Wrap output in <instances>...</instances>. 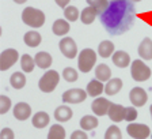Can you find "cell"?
<instances>
[{
	"label": "cell",
	"instance_id": "1",
	"mask_svg": "<svg viewBox=\"0 0 152 139\" xmlns=\"http://www.w3.org/2000/svg\"><path fill=\"white\" fill-rule=\"evenodd\" d=\"M101 23L111 35H120L132 27L136 19V8L130 0L110 1L107 8L99 14Z\"/></svg>",
	"mask_w": 152,
	"mask_h": 139
},
{
	"label": "cell",
	"instance_id": "37",
	"mask_svg": "<svg viewBox=\"0 0 152 139\" xmlns=\"http://www.w3.org/2000/svg\"><path fill=\"white\" fill-rule=\"evenodd\" d=\"M71 139H88V136L84 132V130H77V131H73L72 132Z\"/></svg>",
	"mask_w": 152,
	"mask_h": 139
},
{
	"label": "cell",
	"instance_id": "19",
	"mask_svg": "<svg viewBox=\"0 0 152 139\" xmlns=\"http://www.w3.org/2000/svg\"><path fill=\"white\" fill-rule=\"evenodd\" d=\"M34 60H35V64L42 70L49 68V67L52 66V63H53V59H52V56L48 53V52H38V53L35 55Z\"/></svg>",
	"mask_w": 152,
	"mask_h": 139
},
{
	"label": "cell",
	"instance_id": "31",
	"mask_svg": "<svg viewBox=\"0 0 152 139\" xmlns=\"http://www.w3.org/2000/svg\"><path fill=\"white\" fill-rule=\"evenodd\" d=\"M87 3L91 7H94V8L98 11V15H99V14H102L104 10L107 8L110 1H109V0H87Z\"/></svg>",
	"mask_w": 152,
	"mask_h": 139
},
{
	"label": "cell",
	"instance_id": "40",
	"mask_svg": "<svg viewBox=\"0 0 152 139\" xmlns=\"http://www.w3.org/2000/svg\"><path fill=\"white\" fill-rule=\"evenodd\" d=\"M132 3H139V1H141V0H130Z\"/></svg>",
	"mask_w": 152,
	"mask_h": 139
},
{
	"label": "cell",
	"instance_id": "41",
	"mask_svg": "<svg viewBox=\"0 0 152 139\" xmlns=\"http://www.w3.org/2000/svg\"><path fill=\"white\" fill-rule=\"evenodd\" d=\"M149 112H151V117H152V105L149 106Z\"/></svg>",
	"mask_w": 152,
	"mask_h": 139
},
{
	"label": "cell",
	"instance_id": "22",
	"mask_svg": "<svg viewBox=\"0 0 152 139\" xmlns=\"http://www.w3.org/2000/svg\"><path fill=\"white\" fill-rule=\"evenodd\" d=\"M96 15H98V11H96L94 7L88 6L80 13V21H82L84 25H91V23L95 21Z\"/></svg>",
	"mask_w": 152,
	"mask_h": 139
},
{
	"label": "cell",
	"instance_id": "4",
	"mask_svg": "<svg viewBox=\"0 0 152 139\" xmlns=\"http://www.w3.org/2000/svg\"><path fill=\"white\" fill-rule=\"evenodd\" d=\"M96 63V52L87 48L83 49L77 57V66L82 72H90Z\"/></svg>",
	"mask_w": 152,
	"mask_h": 139
},
{
	"label": "cell",
	"instance_id": "23",
	"mask_svg": "<svg viewBox=\"0 0 152 139\" xmlns=\"http://www.w3.org/2000/svg\"><path fill=\"white\" fill-rule=\"evenodd\" d=\"M95 76H96V79L98 81H101V82H107V81H110L111 78V70L110 67L107 66V64H99V66H96V68H95Z\"/></svg>",
	"mask_w": 152,
	"mask_h": 139
},
{
	"label": "cell",
	"instance_id": "32",
	"mask_svg": "<svg viewBox=\"0 0 152 139\" xmlns=\"http://www.w3.org/2000/svg\"><path fill=\"white\" fill-rule=\"evenodd\" d=\"M63 78L65 79L66 82H76L79 75H77V71L72 67H66L63 70Z\"/></svg>",
	"mask_w": 152,
	"mask_h": 139
},
{
	"label": "cell",
	"instance_id": "35",
	"mask_svg": "<svg viewBox=\"0 0 152 139\" xmlns=\"http://www.w3.org/2000/svg\"><path fill=\"white\" fill-rule=\"evenodd\" d=\"M137 119V111L134 106H128L125 108V120L129 121V123H132V121H134Z\"/></svg>",
	"mask_w": 152,
	"mask_h": 139
},
{
	"label": "cell",
	"instance_id": "43",
	"mask_svg": "<svg viewBox=\"0 0 152 139\" xmlns=\"http://www.w3.org/2000/svg\"><path fill=\"white\" fill-rule=\"evenodd\" d=\"M151 138H152V132H151Z\"/></svg>",
	"mask_w": 152,
	"mask_h": 139
},
{
	"label": "cell",
	"instance_id": "36",
	"mask_svg": "<svg viewBox=\"0 0 152 139\" xmlns=\"http://www.w3.org/2000/svg\"><path fill=\"white\" fill-rule=\"evenodd\" d=\"M0 139H15V134H14V131L11 128L6 127L0 132Z\"/></svg>",
	"mask_w": 152,
	"mask_h": 139
},
{
	"label": "cell",
	"instance_id": "7",
	"mask_svg": "<svg viewBox=\"0 0 152 139\" xmlns=\"http://www.w3.org/2000/svg\"><path fill=\"white\" fill-rule=\"evenodd\" d=\"M19 53L16 49H6L0 55V70L1 71H7L10 67H12L14 64L18 61Z\"/></svg>",
	"mask_w": 152,
	"mask_h": 139
},
{
	"label": "cell",
	"instance_id": "14",
	"mask_svg": "<svg viewBox=\"0 0 152 139\" xmlns=\"http://www.w3.org/2000/svg\"><path fill=\"white\" fill-rule=\"evenodd\" d=\"M139 56L142 60H152V40L145 37L139 45Z\"/></svg>",
	"mask_w": 152,
	"mask_h": 139
},
{
	"label": "cell",
	"instance_id": "20",
	"mask_svg": "<svg viewBox=\"0 0 152 139\" xmlns=\"http://www.w3.org/2000/svg\"><path fill=\"white\" fill-rule=\"evenodd\" d=\"M49 121H50V117L46 112H37L31 119V124L35 128H45L49 124Z\"/></svg>",
	"mask_w": 152,
	"mask_h": 139
},
{
	"label": "cell",
	"instance_id": "25",
	"mask_svg": "<svg viewBox=\"0 0 152 139\" xmlns=\"http://www.w3.org/2000/svg\"><path fill=\"white\" fill-rule=\"evenodd\" d=\"M41 41H42L41 34H39L38 32L31 30V32H27L25 34V44L27 45V47H30V48L38 47V45L41 44Z\"/></svg>",
	"mask_w": 152,
	"mask_h": 139
},
{
	"label": "cell",
	"instance_id": "3",
	"mask_svg": "<svg viewBox=\"0 0 152 139\" xmlns=\"http://www.w3.org/2000/svg\"><path fill=\"white\" fill-rule=\"evenodd\" d=\"M58 82H60V75H58V72L54 71V70H49V71H46V72L41 76L39 82H38V87L44 93H50L56 89Z\"/></svg>",
	"mask_w": 152,
	"mask_h": 139
},
{
	"label": "cell",
	"instance_id": "28",
	"mask_svg": "<svg viewBox=\"0 0 152 139\" xmlns=\"http://www.w3.org/2000/svg\"><path fill=\"white\" fill-rule=\"evenodd\" d=\"M48 139H65V130L60 124H53L48 132Z\"/></svg>",
	"mask_w": 152,
	"mask_h": 139
},
{
	"label": "cell",
	"instance_id": "8",
	"mask_svg": "<svg viewBox=\"0 0 152 139\" xmlns=\"http://www.w3.org/2000/svg\"><path fill=\"white\" fill-rule=\"evenodd\" d=\"M87 98V92L82 89H69L63 93V102L66 104H80Z\"/></svg>",
	"mask_w": 152,
	"mask_h": 139
},
{
	"label": "cell",
	"instance_id": "27",
	"mask_svg": "<svg viewBox=\"0 0 152 139\" xmlns=\"http://www.w3.org/2000/svg\"><path fill=\"white\" fill-rule=\"evenodd\" d=\"M10 83H11V86H12L14 89H22V87H25V85H26V76H25V74L20 72V71L14 72L12 75H11V78H10Z\"/></svg>",
	"mask_w": 152,
	"mask_h": 139
},
{
	"label": "cell",
	"instance_id": "13",
	"mask_svg": "<svg viewBox=\"0 0 152 139\" xmlns=\"http://www.w3.org/2000/svg\"><path fill=\"white\" fill-rule=\"evenodd\" d=\"M107 116L114 123H120V121L125 120V106L118 104H111L110 108H109Z\"/></svg>",
	"mask_w": 152,
	"mask_h": 139
},
{
	"label": "cell",
	"instance_id": "30",
	"mask_svg": "<svg viewBox=\"0 0 152 139\" xmlns=\"http://www.w3.org/2000/svg\"><path fill=\"white\" fill-rule=\"evenodd\" d=\"M64 16L68 22H75L77 21V18H80V13L75 6H68L66 8H64Z\"/></svg>",
	"mask_w": 152,
	"mask_h": 139
},
{
	"label": "cell",
	"instance_id": "12",
	"mask_svg": "<svg viewBox=\"0 0 152 139\" xmlns=\"http://www.w3.org/2000/svg\"><path fill=\"white\" fill-rule=\"evenodd\" d=\"M12 112H14L15 119H18V120H27L28 117H30V115H31V108H30L28 104H26V102H18L14 106Z\"/></svg>",
	"mask_w": 152,
	"mask_h": 139
},
{
	"label": "cell",
	"instance_id": "11",
	"mask_svg": "<svg viewBox=\"0 0 152 139\" xmlns=\"http://www.w3.org/2000/svg\"><path fill=\"white\" fill-rule=\"evenodd\" d=\"M110 105H111V102L109 101L107 98L96 97L91 104V109L96 116H104V115H107Z\"/></svg>",
	"mask_w": 152,
	"mask_h": 139
},
{
	"label": "cell",
	"instance_id": "38",
	"mask_svg": "<svg viewBox=\"0 0 152 139\" xmlns=\"http://www.w3.org/2000/svg\"><path fill=\"white\" fill-rule=\"evenodd\" d=\"M71 0H56V4L58 7H61V8H66L68 7V4H69Z\"/></svg>",
	"mask_w": 152,
	"mask_h": 139
},
{
	"label": "cell",
	"instance_id": "17",
	"mask_svg": "<svg viewBox=\"0 0 152 139\" xmlns=\"http://www.w3.org/2000/svg\"><path fill=\"white\" fill-rule=\"evenodd\" d=\"M69 22L66 21V19H57V21H54L53 26H52V30H53V33L56 35H58V37H61V35H65L66 33L69 32Z\"/></svg>",
	"mask_w": 152,
	"mask_h": 139
},
{
	"label": "cell",
	"instance_id": "6",
	"mask_svg": "<svg viewBox=\"0 0 152 139\" xmlns=\"http://www.w3.org/2000/svg\"><path fill=\"white\" fill-rule=\"evenodd\" d=\"M126 132L129 136L134 139H147L151 136V130L149 127L141 123H130L126 127Z\"/></svg>",
	"mask_w": 152,
	"mask_h": 139
},
{
	"label": "cell",
	"instance_id": "29",
	"mask_svg": "<svg viewBox=\"0 0 152 139\" xmlns=\"http://www.w3.org/2000/svg\"><path fill=\"white\" fill-rule=\"evenodd\" d=\"M34 66H37V64H35V60L30 55L25 53L20 57V67H22L23 72H31L34 70Z\"/></svg>",
	"mask_w": 152,
	"mask_h": 139
},
{
	"label": "cell",
	"instance_id": "26",
	"mask_svg": "<svg viewBox=\"0 0 152 139\" xmlns=\"http://www.w3.org/2000/svg\"><path fill=\"white\" fill-rule=\"evenodd\" d=\"M80 127L84 131L94 130V128L98 127V119L95 116H91V115H86V116L82 117V120H80Z\"/></svg>",
	"mask_w": 152,
	"mask_h": 139
},
{
	"label": "cell",
	"instance_id": "24",
	"mask_svg": "<svg viewBox=\"0 0 152 139\" xmlns=\"http://www.w3.org/2000/svg\"><path fill=\"white\" fill-rule=\"evenodd\" d=\"M98 53H99V56L103 57V59H107V57L113 56L114 55V44L111 41H109V40L102 41L98 47Z\"/></svg>",
	"mask_w": 152,
	"mask_h": 139
},
{
	"label": "cell",
	"instance_id": "18",
	"mask_svg": "<svg viewBox=\"0 0 152 139\" xmlns=\"http://www.w3.org/2000/svg\"><path fill=\"white\" fill-rule=\"evenodd\" d=\"M72 109L69 106H66V105H61V106L56 108V111H54V119L57 121H60V123H64V121H68L72 117Z\"/></svg>",
	"mask_w": 152,
	"mask_h": 139
},
{
	"label": "cell",
	"instance_id": "15",
	"mask_svg": "<svg viewBox=\"0 0 152 139\" xmlns=\"http://www.w3.org/2000/svg\"><path fill=\"white\" fill-rule=\"evenodd\" d=\"M111 60H113V63L117 67L125 68V67H128L130 64V56L125 51H117L114 52V55L111 56Z\"/></svg>",
	"mask_w": 152,
	"mask_h": 139
},
{
	"label": "cell",
	"instance_id": "5",
	"mask_svg": "<svg viewBox=\"0 0 152 139\" xmlns=\"http://www.w3.org/2000/svg\"><path fill=\"white\" fill-rule=\"evenodd\" d=\"M130 75H132L133 81H136V82H144V81H148L149 76H151V68L142 60L137 59V60L132 61Z\"/></svg>",
	"mask_w": 152,
	"mask_h": 139
},
{
	"label": "cell",
	"instance_id": "42",
	"mask_svg": "<svg viewBox=\"0 0 152 139\" xmlns=\"http://www.w3.org/2000/svg\"><path fill=\"white\" fill-rule=\"evenodd\" d=\"M110 1H120V0H110Z\"/></svg>",
	"mask_w": 152,
	"mask_h": 139
},
{
	"label": "cell",
	"instance_id": "9",
	"mask_svg": "<svg viewBox=\"0 0 152 139\" xmlns=\"http://www.w3.org/2000/svg\"><path fill=\"white\" fill-rule=\"evenodd\" d=\"M61 53L66 57V59H75L77 55V47H76L75 41L71 37H64L61 38L60 44H58Z\"/></svg>",
	"mask_w": 152,
	"mask_h": 139
},
{
	"label": "cell",
	"instance_id": "10",
	"mask_svg": "<svg viewBox=\"0 0 152 139\" xmlns=\"http://www.w3.org/2000/svg\"><path fill=\"white\" fill-rule=\"evenodd\" d=\"M129 100L133 106H144L148 100V94L142 87H133L129 92Z\"/></svg>",
	"mask_w": 152,
	"mask_h": 139
},
{
	"label": "cell",
	"instance_id": "34",
	"mask_svg": "<svg viewBox=\"0 0 152 139\" xmlns=\"http://www.w3.org/2000/svg\"><path fill=\"white\" fill-rule=\"evenodd\" d=\"M11 108V100L7 95H0V113L4 115L10 111Z\"/></svg>",
	"mask_w": 152,
	"mask_h": 139
},
{
	"label": "cell",
	"instance_id": "16",
	"mask_svg": "<svg viewBox=\"0 0 152 139\" xmlns=\"http://www.w3.org/2000/svg\"><path fill=\"white\" fill-rule=\"evenodd\" d=\"M86 92H87L88 95H91V97H99L104 92V86L101 81L92 79V81L88 82V85H87V90Z\"/></svg>",
	"mask_w": 152,
	"mask_h": 139
},
{
	"label": "cell",
	"instance_id": "39",
	"mask_svg": "<svg viewBox=\"0 0 152 139\" xmlns=\"http://www.w3.org/2000/svg\"><path fill=\"white\" fill-rule=\"evenodd\" d=\"M14 1H15L16 4H23V3H26L27 0H14Z\"/></svg>",
	"mask_w": 152,
	"mask_h": 139
},
{
	"label": "cell",
	"instance_id": "21",
	"mask_svg": "<svg viewBox=\"0 0 152 139\" xmlns=\"http://www.w3.org/2000/svg\"><path fill=\"white\" fill-rule=\"evenodd\" d=\"M121 89H122V81L120 78H113L107 81V83L104 85V93L107 95H114L117 94Z\"/></svg>",
	"mask_w": 152,
	"mask_h": 139
},
{
	"label": "cell",
	"instance_id": "33",
	"mask_svg": "<svg viewBox=\"0 0 152 139\" xmlns=\"http://www.w3.org/2000/svg\"><path fill=\"white\" fill-rule=\"evenodd\" d=\"M104 139H122L121 130L117 126H110L104 132Z\"/></svg>",
	"mask_w": 152,
	"mask_h": 139
},
{
	"label": "cell",
	"instance_id": "2",
	"mask_svg": "<svg viewBox=\"0 0 152 139\" xmlns=\"http://www.w3.org/2000/svg\"><path fill=\"white\" fill-rule=\"evenodd\" d=\"M22 21L23 23H26L30 27L37 29L44 26L46 18H45V14L41 10L34 8V7H26L22 13Z\"/></svg>",
	"mask_w": 152,
	"mask_h": 139
}]
</instances>
